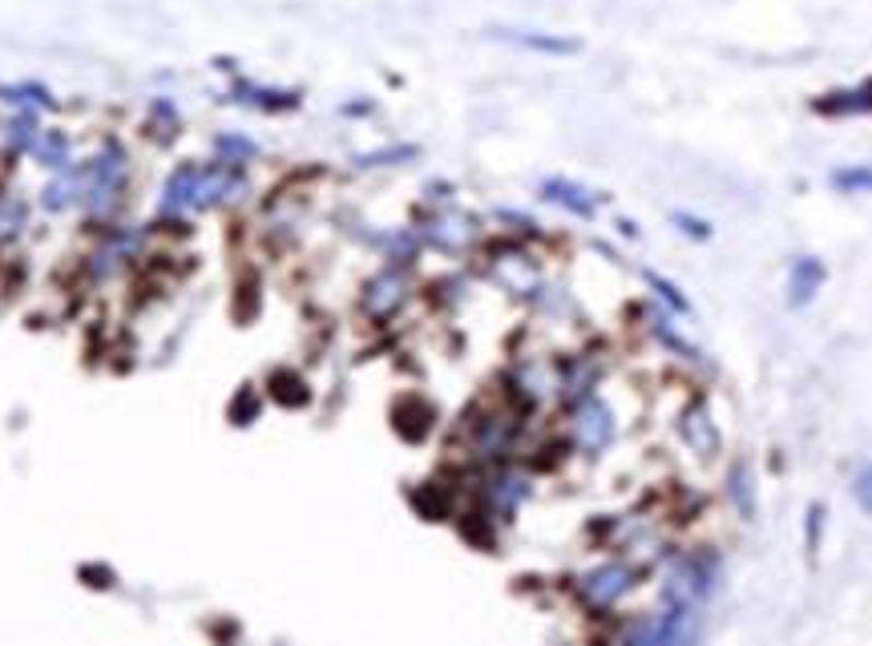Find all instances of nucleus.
I'll list each match as a JSON object with an SVG mask.
<instances>
[{
  "label": "nucleus",
  "instance_id": "7ed1b4c3",
  "mask_svg": "<svg viewBox=\"0 0 872 646\" xmlns=\"http://www.w3.org/2000/svg\"><path fill=\"white\" fill-rule=\"evenodd\" d=\"M638 590V569L631 562H622V557H610L602 566L586 569L578 578V598L586 610H614L618 602H626L631 594Z\"/></svg>",
  "mask_w": 872,
  "mask_h": 646
},
{
  "label": "nucleus",
  "instance_id": "412c9836",
  "mask_svg": "<svg viewBox=\"0 0 872 646\" xmlns=\"http://www.w3.org/2000/svg\"><path fill=\"white\" fill-rule=\"evenodd\" d=\"M145 118H150V133H158V138H166V142H170L178 130H182V114H178L174 97H166V93H158V97L150 102Z\"/></svg>",
  "mask_w": 872,
  "mask_h": 646
},
{
  "label": "nucleus",
  "instance_id": "c85d7f7f",
  "mask_svg": "<svg viewBox=\"0 0 872 646\" xmlns=\"http://www.w3.org/2000/svg\"><path fill=\"white\" fill-rule=\"evenodd\" d=\"M344 114H352V118H360V114H372V102H352V106H344Z\"/></svg>",
  "mask_w": 872,
  "mask_h": 646
},
{
  "label": "nucleus",
  "instance_id": "f3484780",
  "mask_svg": "<svg viewBox=\"0 0 872 646\" xmlns=\"http://www.w3.org/2000/svg\"><path fill=\"white\" fill-rule=\"evenodd\" d=\"M0 106L9 109H54L57 97L49 85H40V81H13V85H0Z\"/></svg>",
  "mask_w": 872,
  "mask_h": 646
},
{
  "label": "nucleus",
  "instance_id": "f8f14e48",
  "mask_svg": "<svg viewBox=\"0 0 872 646\" xmlns=\"http://www.w3.org/2000/svg\"><path fill=\"white\" fill-rule=\"evenodd\" d=\"M828 283V267L820 263L816 255H796L788 263V307H808Z\"/></svg>",
  "mask_w": 872,
  "mask_h": 646
},
{
  "label": "nucleus",
  "instance_id": "393cba45",
  "mask_svg": "<svg viewBox=\"0 0 872 646\" xmlns=\"http://www.w3.org/2000/svg\"><path fill=\"white\" fill-rule=\"evenodd\" d=\"M421 154V145L412 142H400V145H384V150H372V154H360L356 166L360 171H376V166H404Z\"/></svg>",
  "mask_w": 872,
  "mask_h": 646
},
{
  "label": "nucleus",
  "instance_id": "aec40b11",
  "mask_svg": "<svg viewBox=\"0 0 872 646\" xmlns=\"http://www.w3.org/2000/svg\"><path fill=\"white\" fill-rule=\"evenodd\" d=\"M727 502L735 505V514L740 517H755V477L747 469V461H735L727 469Z\"/></svg>",
  "mask_w": 872,
  "mask_h": 646
},
{
  "label": "nucleus",
  "instance_id": "ddd939ff",
  "mask_svg": "<svg viewBox=\"0 0 872 646\" xmlns=\"http://www.w3.org/2000/svg\"><path fill=\"white\" fill-rule=\"evenodd\" d=\"M542 198L562 207L566 214H574V219H594L598 207H602V195H594L590 186L574 183V178H545Z\"/></svg>",
  "mask_w": 872,
  "mask_h": 646
},
{
  "label": "nucleus",
  "instance_id": "4468645a",
  "mask_svg": "<svg viewBox=\"0 0 872 646\" xmlns=\"http://www.w3.org/2000/svg\"><path fill=\"white\" fill-rule=\"evenodd\" d=\"M812 109L824 114V118H860V114H872V78L852 85V90L824 93L820 102H812Z\"/></svg>",
  "mask_w": 872,
  "mask_h": 646
},
{
  "label": "nucleus",
  "instance_id": "4be33fe9",
  "mask_svg": "<svg viewBox=\"0 0 872 646\" xmlns=\"http://www.w3.org/2000/svg\"><path fill=\"white\" fill-rule=\"evenodd\" d=\"M28 223V207L21 195H0V243H13L21 238Z\"/></svg>",
  "mask_w": 872,
  "mask_h": 646
},
{
  "label": "nucleus",
  "instance_id": "f03ea898",
  "mask_svg": "<svg viewBox=\"0 0 872 646\" xmlns=\"http://www.w3.org/2000/svg\"><path fill=\"white\" fill-rule=\"evenodd\" d=\"M618 436V421H614V409L598 392H590L586 400L569 404V445L586 457H602V453L614 445Z\"/></svg>",
  "mask_w": 872,
  "mask_h": 646
},
{
  "label": "nucleus",
  "instance_id": "5701e85b",
  "mask_svg": "<svg viewBox=\"0 0 872 646\" xmlns=\"http://www.w3.org/2000/svg\"><path fill=\"white\" fill-rule=\"evenodd\" d=\"M647 287L655 291V299H659L671 316H691V299L679 291V283H671V279L659 275V271H647Z\"/></svg>",
  "mask_w": 872,
  "mask_h": 646
},
{
  "label": "nucleus",
  "instance_id": "a211bd4d",
  "mask_svg": "<svg viewBox=\"0 0 872 646\" xmlns=\"http://www.w3.org/2000/svg\"><path fill=\"white\" fill-rule=\"evenodd\" d=\"M33 158L45 166V171H66L73 166V142H69L66 130H40L37 145H33Z\"/></svg>",
  "mask_w": 872,
  "mask_h": 646
},
{
  "label": "nucleus",
  "instance_id": "9b49d317",
  "mask_svg": "<svg viewBox=\"0 0 872 646\" xmlns=\"http://www.w3.org/2000/svg\"><path fill=\"white\" fill-rule=\"evenodd\" d=\"M674 433H679V441H683L695 457H715V453H719V428H715L711 412H707L703 400H695V404H687V409L679 412Z\"/></svg>",
  "mask_w": 872,
  "mask_h": 646
},
{
  "label": "nucleus",
  "instance_id": "6ab92c4d",
  "mask_svg": "<svg viewBox=\"0 0 872 646\" xmlns=\"http://www.w3.org/2000/svg\"><path fill=\"white\" fill-rule=\"evenodd\" d=\"M255 158H259V142L247 138V133H219V138H214V162L235 166V171H247Z\"/></svg>",
  "mask_w": 872,
  "mask_h": 646
},
{
  "label": "nucleus",
  "instance_id": "0eeeda50",
  "mask_svg": "<svg viewBox=\"0 0 872 646\" xmlns=\"http://www.w3.org/2000/svg\"><path fill=\"white\" fill-rule=\"evenodd\" d=\"M404 304H409V267L384 263L380 275H372L364 287V312L372 319H392Z\"/></svg>",
  "mask_w": 872,
  "mask_h": 646
},
{
  "label": "nucleus",
  "instance_id": "bb28decb",
  "mask_svg": "<svg viewBox=\"0 0 872 646\" xmlns=\"http://www.w3.org/2000/svg\"><path fill=\"white\" fill-rule=\"evenodd\" d=\"M852 497L860 502L864 514H872V465H864V469L852 477Z\"/></svg>",
  "mask_w": 872,
  "mask_h": 646
},
{
  "label": "nucleus",
  "instance_id": "f257e3e1",
  "mask_svg": "<svg viewBox=\"0 0 872 646\" xmlns=\"http://www.w3.org/2000/svg\"><path fill=\"white\" fill-rule=\"evenodd\" d=\"M719 557L711 550H687V554H674L671 569L662 578V607L674 610H703V602L719 590Z\"/></svg>",
  "mask_w": 872,
  "mask_h": 646
},
{
  "label": "nucleus",
  "instance_id": "6e6552de",
  "mask_svg": "<svg viewBox=\"0 0 872 646\" xmlns=\"http://www.w3.org/2000/svg\"><path fill=\"white\" fill-rule=\"evenodd\" d=\"M421 238L424 247H436V251H464L469 243L476 238V223L469 219V214L452 211V207H440V211H433L428 219H424L421 226Z\"/></svg>",
  "mask_w": 872,
  "mask_h": 646
},
{
  "label": "nucleus",
  "instance_id": "a878e982",
  "mask_svg": "<svg viewBox=\"0 0 872 646\" xmlns=\"http://www.w3.org/2000/svg\"><path fill=\"white\" fill-rule=\"evenodd\" d=\"M804 538H808V554L820 550V538H824V505H808V521H804Z\"/></svg>",
  "mask_w": 872,
  "mask_h": 646
},
{
  "label": "nucleus",
  "instance_id": "cd10ccee",
  "mask_svg": "<svg viewBox=\"0 0 872 646\" xmlns=\"http://www.w3.org/2000/svg\"><path fill=\"white\" fill-rule=\"evenodd\" d=\"M674 226H679V231H687L691 238H699V243H707V238L715 235L711 223H703V219H695V214H674Z\"/></svg>",
  "mask_w": 872,
  "mask_h": 646
},
{
  "label": "nucleus",
  "instance_id": "20e7f679",
  "mask_svg": "<svg viewBox=\"0 0 872 646\" xmlns=\"http://www.w3.org/2000/svg\"><path fill=\"white\" fill-rule=\"evenodd\" d=\"M529 497V477L517 473L514 465H493L485 473V485H481V505L490 509L497 521H509V517L521 509V502Z\"/></svg>",
  "mask_w": 872,
  "mask_h": 646
},
{
  "label": "nucleus",
  "instance_id": "423d86ee",
  "mask_svg": "<svg viewBox=\"0 0 872 646\" xmlns=\"http://www.w3.org/2000/svg\"><path fill=\"white\" fill-rule=\"evenodd\" d=\"M557 400L562 404H578L590 392H598V384L606 376V360L594 356V352H578L557 364Z\"/></svg>",
  "mask_w": 872,
  "mask_h": 646
},
{
  "label": "nucleus",
  "instance_id": "dca6fc26",
  "mask_svg": "<svg viewBox=\"0 0 872 646\" xmlns=\"http://www.w3.org/2000/svg\"><path fill=\"white\" fill-rule=\"evenodd\" d=\"M73 202H81V162L66 166V171H57V178H49V186L40 190V207L49 214L69 211Z\"/></svg>",
  "mask_w": 872,
  "mask_h": 646
},
{
  "label": "nucleus",
  "instance_id": "2eb2a0df",
  "mask_svg": "<svg viewBox=\"0 0 872 646\" xmlns=\"http://www.w3.org/2000/svg\"><path fill=\"white\" fill-rule=\"evenodd\" d=\"M40 109H13L4 126H0V138H4V150L9 154H33V145L40 138Z\"/></svg>",
  "mask_w": 872,
  "mask_h": 646
},
{
  "label": "nucleus",
  "instance_id": "1a4fd4ad",
  "mask_svg": "<svg viewBox=\"0 0 872 646\" xmlns=\"http://www.w3.org/2000/svg\"><path fill=\"white\" fill-rule=\"evenodd\" d=\"M226 97H231L235 106L259 109V114H291V109L304 106V93H299V90L263 85V81H251V78H235V81H231Z\"/></svg>",
  "mask_w": 872,
  "mask_h": 646
},
{
  "label": "nucleus",
  "instance_id": "39448f33",
  "mask_svg": "<svg viewBox=\"0 0 872 646\" xmlns=\"http://www.w3.org/2000/svg\"><path fill=\"white\" fill-rule=\"evenodd\" d=\"M199 186H202L199 162H178V166L166 174V183H162V198H158L162 223L186 219V211H199Z\"/></svg>",
  "mask_w": 872,
  "mask_h": 646
},
{
  "label": "nucleus",
  "instance_id": "9d476101",
  "mask_svg": "<svg viewBox=\"0 0 872 646\" xmlns=\"http://www.w3.org/2000/svg\"><path fill=\"white\" fill-rule=\"evenodd\" d=\"M493 40H505L514 49H526V54H542V57H574L581 49L574 37H562V33H542V28H505L493 25L490 28Z\"/></svg>",
  "mask_w": 872,
  "mask_h": 646
},
{
  "label": "nucleus",
  "instance_id": "b1692460",
  "mask_svg": "<svg viewBox=\"0 0 872 646\" xmlns=\"http://www.w3.org/2000/svg\"><path fill=\"white\" fill-rule=\"evenodd\" d=\"M836 195H872V166L857 162V166H840V171L828 174Z\"/></svg>",
  "mask_w": 872,
  "mask_h": 646
}]
</instances>
